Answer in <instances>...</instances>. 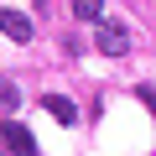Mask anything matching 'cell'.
<instances>
[{
  "mask_svg": "<svg viewBox=\"0 0 156 156\" xmlns=\"http://www.w3.org/2000/svg\"><path fill=\"white\" fill-rule=\"evenodd\" d=\"M42 104H47V115H52V120H62V125H78V104H73V99H62V94H47Z\"/></svg>",
  "mask_w": 156,
  "mask_h": 156,
  "instance_id": "obj_4",
  "label": "cell"
},
{
  "mask_svg": "<svg viewBox=\"0 0 156 156\" xmlns=\"http://www.w3.org/2000/svg\"><path fill=\"white\" fill-rule=\"evenodd\" d=\"M73 16L78 21H99L104 16V0H73Z\"/></svg>",
  "mask_w": 156,
  "mask_h": 156,
  "instance_id": "obj_5",
  "label": "cell"
},
{
  "mask_svg": "<svg viewBox=\"0 0 156 156\" xmlns=\"http://www.w3.org/2000/svg\"><path fill=\"white\" fill-rule=\"evenodd\" d=\"M16 99H21V89H16V83H0V104H5V109H11Z\"/></svg>",
  "mask_w": 156,
  "mask_h": 156,
  "instance_id": "obj_6",
  "label": "cell"
},
{
  "mask_svg": "<svg viewBox=\"0 0 156 156\" xmlns=\"http://www.w3.org/2000/svg\"><path fill=\"white\" fill-rule=\"evenodd\" d=\"M0 151H5V130H0Z\"/></svg>",
  "mask_w": 156,
  "mask_h": 156,
  "instance_id": "obj_7",
  "label": "cell"
},
{
  "mask_svg": "<svg viewBox=\"0 0 156 156\" xmlns=\"http://www.w3.org/2000/svg\"><path fill=\"white\" fill-rule=\"evenodd\" d=\"M5 151H11V156H37L31 130H26V125H16V120H5Z\"/></svg>",
  "mask_w": 156,
  "mask_h": 156,
  "instance_id": "obj_3",
  "label": "cell"
},
{
  "mask_svg": "<svg viewBox=\"0 0 156 156\" xmlns=\"http://www.w3.org/2000/svg\"><path fill=\"white\" fill-rule=\"evenodd\" d=\"M94 42H99V52H104V57H125V52H130V31H125V26H115V21H99Z\"/></svg>",
  "mask_w": 156,
  "mask_h": 156,
  "instance_id": "obj_1",
  "label": "cell"
},
{
  "mask_svg": "<svg viewBox=\"0 0 156 156\" xmlns=\"http://www.w3.org/2000/svg\"><path fill=\"white\" fill-rule=\"evenodd\" d=\"M0 31H5L11 42H31V16L11 11V5H0Z\"/></svg>",
  "mask_w": 156,
  "mask_h": 156,
  "instance_id": "obj_2",
  "label": "cell"
}]
</instances>
